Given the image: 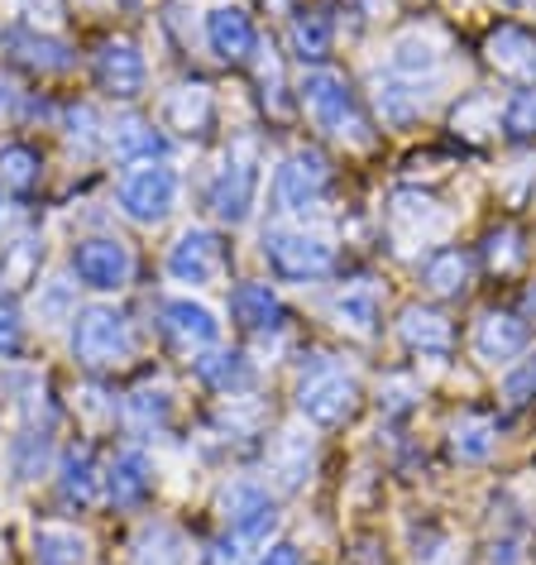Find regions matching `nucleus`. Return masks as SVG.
Listing matches in <instances>:
<instances>
[{
	"mask_svg": "<svg viewBox=\"0 0 536 565\" xmlns=\"http://www.w3.org/2000/svg\"><path fill=\"white\" fill-rule=\"evenodd\" d=\"M302 106L307 116L317 120V130H326L335 139H350V145H369V125H364L360 106H355V92H350V82L341 73H331V67H312V73L302 77Z\"/></svg>",
	"mask_w": 536,
	"mask_h": 565,
	"instance_id": "f257e3e1",
	"label": "nucleus"
},
{
	"mask_svg": "<svg viewBox=\"0 0 536 565\" xmlns=\"http://www.w3.org/2000/svg\"><path fill=\"white\" fill-rule=\"evenodd\" d=\"M73 355L87 364V370H110V364H125L135 355L130 317L116 312V307H87V312H77Z\"/></svg>",
	"mask_w": 536,
	"mask_h": 565,
	"instance_id": "f03ea898",
	"label": "nucleus"
},
{
	"mask_svg": "<svg viewBox=\"0 0 536 565\" xmlns=\"http://www.w3.org/2000/svg\"><path fill=\"white\" fill-rule=\"evenodd\" d=\"M355 403H360V384L326 355L298 379V413L317 422V427H341L355 413Z\"/></svg>",
	"mask_w": 536,
	"mask_h": 565,
	"instance_id": "7ed1b4c3",
	"label": "nucleus"
},
{
	"mask_svg": "<svg viewBox=\"0 0 536 565\" xmlns=\"http://www.w3.org/2000/svg\"><path fill=\"white\" fill-rule=\"evenodd\" d=\"M264 259H268V268H274L278 278L312 282V278H326L335 268V249L321 235L288 231V225H268L264 231Z\"/></svg>",
	"mask_w": 536,
	"mask_h": 565,
	"instance_id": "20e7f679",
	"label": "nucleus"
},
{
	"mask_svg": "<svg viewBox=\"0 0 536 565\" xmlns=\"http://www.w3.org/2000/svg\"><path fill=\"white\" fill-rule=\"evenodd\" d=\"M331 192V163L321 159L317 149H298L288 153L283 163H278L274 173V202L292 211V216H302V211H317L321 202H326Z\"/></svg>",
	"mask_w": 536,
	"mask_h": 565,
	"instance_id": "39448f33",
	"label": "nucleus"
},
{
	"mask_svg": "<svg viewBox=\"0 0 536 565\" xmlns=\"http://www.w3.org/2000/svg\"><path fill=\"white\" fill-rule=\"evenodd\" d=\"M178 206V173L163 163H139L120 182V211L139 225H159Z\"/></svg>",
	"mask_w": 536,
	"mask_h": 565,
	"instance_id": "423d86ee",
	"label": "nucleus"
},
{
	"mask_svg": "<svg viewBox=\"0 0 536 565\" xmlns=\"http://www.w3.org/2000/svg\"><path fill=\"white\" fill-rule=\"evenodd\" d=\"M73 274L82 288H96V292H120L135 274V254L130 245L110 235H92V239H77L73 245Z\"/></svg>",
	"mask_w": 536,
	"mask_h": 565,
	"instance_id": "0eeeda50",
	"label": "nucleus"
},
{
	"mask_svg": "<svg viewBox=\"0 0 536 565\" xmlns=\"http://www.w3.org/2000/svg\"><path fill=\"white\" fill-rule=\"evenodd\" d=\"M254 192H259V163H254L249 145H239L235 153H225L221 173L211 178V211H216V221H225V225L249 221Z\"/></svg>",
	"mask_w": 536,
	"mask_h": 565,
	"instance_id": "6e6552de",
	"label": "nucleus"
},
{
	"mask_svg": "<svg viewBox=\"0 0 536 565\" xmlns=\"http://www.w3.org/2000/svg\"><path fill=\"white\" fill-rule=\"evenodd\" d=\"M221 508H225V522H231V536L239 546H264L268 532L278 527V503L268 499L264 484H249V479L225 489Z\"/></svg>",
	"mask_w": 536,
	"mask_h": 565,
	"instance_id": "1a4fd4ad",
	"label": "nucleus"
},
{
	"mask_svg": "<svg viewBox=\"0 0 536 565\" xmlns=\"http://www.w3.org/2000/svg\"><path fill=\"white\" fill-rule=\"evenodd\" d=\"M388 231L403 249H417V245H431L450 231V216L436 196H421V192H398L388 206Z\"/></svg>",
	"mask_w": 536,
	"mask_h": 565,
	"instance_id": "9d476101",
	"label": "nucleus"
},
{
	"mask_svg": "<svg viewBox=\"0 0 536 565\" xmlns=\"http://www.w3.org/2000/svg\"><path fill=\"white\" fill-rule=\"evenodd\" d=\"M225 268V245L216 231H202V225H192V231L178 235V245L168 249V274L178 282H192V288H206V282H216Z\"/></svg>",
	"mask_w": 536,
	"mask_h": 565,
	"instance_id": "9b49d317",
	"label": "nucleus"
},
{
	"mask_svg": "<svg viewBox=\"0 0 536 565\" xmlns=\"http://www.w3.org/2000/svg\"><path fill=\"white\" fill-rule=\"evenodd\" d=\"M96 82L120 96V102H135L149 82V67H144V53H139L130 39H106L101 53H96Z\"/></svg>",
	"mask_w": 536,
	"mask_h": 565,
	"instance_id": "f8f14e48",
	"label": "nucleus"
},
{
	"mask_svg": "<svg viewBox=\"0 0 536 565\" xmlns=\"http://www.w3.org/2000/svg\"><path fill=\"white\" fill-rule=\"evenodd\" d=\"M163 335L173 341L178 350H187V355H196V350H211L221 335V321L211 307L192 302V298H173L163 302Z\"/></svg>",
	"mask_w": 536,
	"mask_h": 565,
	"instance_id": "ddd939ff",
	"label": "nucleus"
},
{
	"mask_svg": "<svg viewBox=\"0 0 536 565\" xmlns=\"http://www.w3.org/2000/svg\"><path fill=\"white\" fill-rule=\"evenodd\" d=\"M441 63H446V49L431 30H407L393 39V49H388V73L417 82V87H427V82L441 73Z\"/></svg>",
	"mask_w": 536,
	"mask_h": 565,
	"instance_id": "4468645a",
	"label": "nucleus"
},
{
	"mask_svg": "<svg viewBox=\"0 0 536 565\" xmlns=\"http://www.w3.org/2000/svg\"><path fill=\"white\" fill-rule=\"evenodd\" d=\"M484 53H489V63L499 67L503 77L522 82V87H536V34L517 30V24H503V30L489 34Z\"/></svg>",
	"mask_w": 536,
	"mask_h": 565,
	"instance_id": "2eb2a0df",
	"label": "nucleus"
},
{
	"mask_svg": "<svg viewBox=\"0 0 536 565\" xmlns=\"http://www.w3.org/2000/svg\"><path fill=\"white\" fill-rule=\"evenodd\" d=\"M398 335L421 360H446L450 345H455V331H450V321L436 312V307H407L403 321H398Z\"/></svg>",
	"mask_w": 536,
	"mask_h": 565,
	"instance_id": "dca6fc26",
	"label": "nucleus"
},
{
	"mask_svg": "<svg viewBox=\"0 0 536 565\" xmlns=\"http://www.w3.org/2000/svg\"><path fill=\"white\" fill-rule=\"evenodd\" d=\"M527 350V321H517L513 312H489L474 327V355L484 364H507Z\"/></svg>",
	"mask_w": 536,
	"mask_h": 565,
	"instance_id": "f3484780",
	"label": "nucleus"
},
{
	"mask_svg": "<svg viewBox=\"0 0 536 565\" xmlns=\"http://www.w3.org/2000/svg\"><path fill=\"white\" fill-rule=\"evenodd\" d=\"M206 39H211V53L225 63H245L254 49H259V34H254V24L245 10L235 6H221L206 15Z\"/></svg>",
	"mask_w": 536,
	"mask_h": 565,
	"instance_id": "a211bd4d",
	"label": "nucleus"
},
{
	"mask_svg": "<svg viewBox=\"0 0 536 565\" xmlns=\"http://www.w3.org/2000/svg\"><path fill=\"white\" fill-rule=\"evenodd\" d=\"M149 489H153V470H149L144 450H120L106 470V499L116 508H139L149 499Z\"/></svg>",
	"mask_w": 536,
	"mask_h": 565,
	"instance_id": "6ab92c4d",
	"label": "nucleus"
},
{
	"mask_svg": "<svg viewBox=\"0 0 536 565\" xmlns=\"http://www.w3.org/2000/svg\"><path fill=\"white\" fill-rule=\"evenodd\" d=\"M231 312L245 331H278L283 327V302L268 282H239L231 292Z\"/></svg>",
	"mask_w": 536,
	"mask_h": 565,
	"instance_id": "aec40b11",
	"label": "nucleus"
},
{
	"mask_svg": "<svg viewBox=\"0 0 536 565\" xmlns=\"http://www.w3.org/2000/svg\"><path fill=\"white\" fill-rule=\"evenodd\" d=\"M211 116H216V102H211V92L202 82H182V87H173L163 102V120L182 135H206Z\"/></svg>",
	"mask_w": 536,
	"mask_h": 565,
	"instance_id": "412c9836",
	"label": "nucleus"
},
{
	"mask_svg": "<svg viewBox=\"0 0 536 565\" xmlns=\"http://www.w3.org/2000/svg\"><path fill=\"white\" fill-rule=\"evenodd\" d=\"M6 49L15 53L24 67H34V73H67V67H73V49L49 34H34V30H6Z\"/></svg>",
	"mask_w": 536,
	"mask_h": 565,
	"instance_id": "4be33fe9",
	"label": "nucleus"
},
{
	"mask_svg": "<svg viewBox=\"0 0 536 565\" xmlns=\"http://www.w3.org/2000/svg\"><path fill=\"white\" fill-rule=\"evenodd\" d=\"M374 106L388 125H412L421 116V106H427V96H421L417 82H407L398 73H378L374 77Z\"/></svg>",
	"mask_w": 536,
	"mask_h": 565,
	"instance_id": "5701e85b",
	"label": "nucleus"
},
{
	"mask_svg": "<svg viewBox=\"0 0 536 565\" xmlns=\"http://www.w3.org/2000/svg\"><path fill=\"white\" fill-rule=\"evenodd\" d=\"M96 489H101V475H96V456L87 446H73L58 465V493L67 508H92Z\"/></svg>",
	"mask_w": 536,
	"mask_h": 565,
	"instance_id": "b1692460",
	"label": "nucleus"
},
{
	"mask_svg": "<svg viewBox=\"0 0 536 565\" xmlns=\"http://www.w3.org/2000/svg\"><path fill=\"white\" fill-rule=\"evenodd\" d=\"M421 282L436 292V298H460L470 288V254L446 245V249H431L421 259Z\"/></svg>",
	"mask_w": 536,
	"mask_h": 565,
	"instance_id": "393cba45",
	"label": "nucleus"
},
{
	"mask_svg": "<svg viewBox=\"0 0 536 565\" xmlns=\"http://www.w3.org/2000/svg\"><path fill=\"white\" fill-rule=\"evenodd\" d=\"M192 374L216 393H239V388H249V379H254L239 350H206V355L192 360Z\"/></svg>",
	"mask_w": 536,
	"mask_h": 565,
	"instance_id": "a878e982",
	"label": "nucleus"
},
{
	"mask_svg": "<svg viewBox=\"0 0 536 565\" xmlns=\"http://www.w3.org/2000/svg\"><path fill=\"white\" fill-rule=\"evenodd\" d=\"M110 149H116V159H120V163H153V159H159V153L168 149V139H163L159 130H153L149 120L125 116V120H116Z\"/></svg>",
	"mask_w": 536,
	"mask_h": 565,
	"instance_id": "bb28decb",
	"label": "nucleus"
},
{
	"mask_svg": "<svg viewBox=\"0 0 536 565\" xmlns=\"http://www.w3.org/2000/svg\"><path fill=\"white\" fill-rule=\"evenodd\" d=\"M450 450L464 460V465H484L493 450H499V427L489 417H460L450 427Z\"/></svg>",
	"mask_w": 536,
	"mask_h": 565,
	"instance_id": "cd10ccee",
	"label": "nucleus"
},
{
	"mask_svg": "<svg viewBox=\"0 0 536 565\" xmlns=\"http://www.w3.org/2000/svg\"><path fill=\"white\" fill-rule=\"evenodd\" d=\"M335 321L350 331V335H374V321H378V288L374 282H355L335 298Z\"/></svg>",
	"mask_w": 536,
	"mask_h": 565,
	"instance_id": "c85d7f7f",
	"label": "nucleus"
},
{
	"mask_svg": "<svg viewBox=\"0 0 536 565\" xmlns=\"http://www.w3.org/2000/svg\"><path fill=\"white\" fill-rule=\"evenodd\" d=\"M87 561V536L73 527H39L34 532V565H82Z\"/></svg>",
	"mask_w": 536,
	"mask_h": 565,
	"instance_id": "c756f323",
	"label": "nucleus"
},
{
	"mask_svg": "<svg viewBox=\"0 0 536 565\" xmlns=\"http://www.w3.org/2000/svg\"><path fill=\"white\" fill-rule=\"evenodd\" d=\"M307 470H312V436L302 431H278V446H274V475L283 489H298Z\"/></svg>",
	"mask_w": 536,
	"mask_h": 565,
	"instance_id": "7c9ffc66",
	"label": "nucleus"
},
{
	"mask_svg": "<svg viewBox=\"0 0 536 565\" xmlns=\"http://www.w3.org/2000/svg\"><path fill=\"white\" fill-rule=\"evenodd\" d=\"M44 178V159L30 145H0V188L10 192H34Z\"/></svg>",
	"mask_w": 536,
	"mask_h": 565,
	"instance_id": "2f4dec72",
	"label": "nucleus"
},
{
	"mask_svg": "<svg viewBox=\"0 0 536 565\" xmlns=\"http://www.w3.org/2000/svg\"><path fill=\"white\" fill-rule=\"evenodd\" d=\"M187 561V551H182V536L173 527H163V522H153V527L139 532L135 542V565H182Z\"/></svg>",
	"mask_w": 536,
	"mask_h": 565,
	"instance_id": "473e14b6",
	"label": "nucleus"
},
{
	"mask_svg": "<svg viewBox=\"0 0 536 565\" xmlns=\"http://www.w3.org/2000/svg\"><path fill=\"white\" fill-rule=\"evenodd\" d=\"M292 49L302 63H321L331 53V20L326 15H292Z\"/></svg>",
	"mask_w": 536,
	"mask_h": 565,
	"instance_id": "72a5a7b5",
	"label": "nucleus"
},
{
	"mask_svg": "<svg viewBox=\"0 0 536 565\" xmlns=\"http://www.w3.org/2000/svg\"><path fill=\"white\" fill-rule=\"evenodd\" d=\"M49 431H24L20 441H15V479H39L49 470Z\"/></svg>",
	"mask_w": 536,
	"mask_h": 565,
	"instance_id": "f704fd0d",
	"label": "nucleus"
},
{
	"mask_svg": "<svg viewBox=\"0 0 536 565\" xmlns=\"http://www.w3.org/2000/svg\"><path fill=\"white\" fill-rule=\"evenodd\" d=\"M503 130L517 135V139H532L536 135V87H522L507 96L503 106Z\"/></svg>",
	"mask_w": 536,
	"mask_h": 565,
	"instance_id": "c9c22d12",
	"label": "nucleus"
},
{
	"mask_svg": "<svg viewBox=\"0 0 536 565\" xmlns=\"http://www.w3.org/2000/svg\"><path fill=\"white\" fill-rule=\"evenodd\" d=\"M73 307H77V298H73V282H63V278H49V282H39V321H67L73 317Z\"/></svg>",
	"mask_w": 536,
	"mask_h": 565,
	"instance_id": "e433bc0d",
	"label": "nucleus"
},
{
	"mask_svg": "<svg viewBox=\"0 0 536 565\" xmlns=\"http://www.w3.org/2000/svg\"><path fill=\"white\" fill-rule=\"evenodd\" d=\"M125 413H130L139 427H163L168 422V393L163 388H139V393H130Z\"/></svg>",
	"mask_w": 536,
	"mask_h": 565,
	"instance_id": "4c0bfd02",
	"label": "nucleus"
},
{
	"mask_svg": "<svg viewBox=\"0 0 536 565\" xmlns=\"http://www.w3.org/2000/svg\"><path fill=\"white\" fill-rule=\"evenodd\" d=\"M536 398V355H527L517 370H507L503 379V403L507 407H527Z\"/></svg>",
	"mask_w": 536,
	"mask_h": 565,
	"instance_id": "58836bf2",
	"label": "nucleus"
},
{
	"mask_svg": "<svg viewBox=\"0 0 536 565\" xmlns=\"http://www.w3.org/2000/svg\"><path fill=\"white\" fill-rule=\"evenodd\" d=\"M24 355V321L10 302H0V360H20Z\"/></svg>",
	"mask_w": 536,
	"mask_h": 565,
	"instance_id": "ea45409f",
	"label": "nucleus"
},
{
	"mask_svg": "<svg viewBox=\"0 0 536 565\" xmlns=\"http://www.w3.org/2000/svg\"><path fill=\"white\" fill-rule=\"evenodd\" d=\"M489 264H493V268H503V274L522 264V249H517V235H513V231L489 235Z\"/></svg>",
	"mask_w": 536,
	"mask_h": 565,
	"instance_id": "a19ab883",
	"label": "nucleus"
},
{
	"mask_svg": "<svg viewBox=\"0 0 536 565\" xmlns=\"http://www.w3.org/2000/svg\"><path fill=\"white\" fill-rule=\"evenodd\" d=\"M34 239H20L15 249H10V259H6V278L10 282H30V274H34Z\"/></svg>",
	"mask_w": 536,
	"mask_h": 565,
	"instance_id": "79ce46f5",
	"label": "nucleus"
},
{
	"mask_svg": "<svg viewBox=\"0 0 536 565\" xmlns=\"http://www.w3.org/2000/svg\"><path fill=\"white\" fill-rule=\"evenodd\" d=\"M67 139L82 149H96V116H92V106H77L73 116H67Z\"/></svg>",
	"mask_w": 536,
	"mask_h": 565,
	"instance_id": "37998d69",
	"label": "nucleus"
},
{
	"mask_svg": "<svg viewBox=\"0 0 536 565\" xmlns=\"http://www.w3.org/2000/svg\"><path fill=\"white\" fill-rule=\"evenodd\" d=\"M378 403H384L388 413H407V407L417 403V384H412V379H388L384 398H378Z\"/></svg>",
	"mask_w": 536,
	"mask_h": 565,
	"instance_id": "c03bdc74",
	"label": "nucleus"
},
{
	"mask_svg": "<svg viewBox=\"0 0 536 565\" xmlns=\"http://www.w3.org/2000/svg\"><path fill=\"white\" fill-rule=\"evenodd\" d=\"M259 565H302V556H298V546L278 542V546H268V551H264Z\"/></svg>",
	"mask_w": 536,
	"mask_h": 565,
	"instance_id": "a18cd8bd",
	"label": "nucleus"
},
{
	"mask_svg": "<svg viewBox=\"0 0 536 565\" xmlns=\"http://www.w3.org/2000/svg\"><path fill=\"white\" fill-rule=\"evenodd\" d=\"M489 565H517V542H493V551H489Z\"/></svg>",
	"mask_w": 536,
	"mask_h": 565,
	"instance_id": "49530a36",
	"label": "nucleus"
},
{
	"mask_svg": "<svg viewBox=\"0 0 536 565\" xmlns=\"http://www.w3.org/2000/svg\"><path fill=\"white\" fill-rule=\"evenodd\" d=\"M6 221H10V206H6V196H0V231H6Z\"/></svg>",
	"mask_w": 536,
	"mask_h": 565,
	"instance_id": "de8ad7c7",
	"label": "nucleus"
},
{
	"mask_svg": "<svg viewBox=\"0 0 536 565\" xmlns=\"http://www.w3.org/2000/svg\"><path fill=\"white\" fill-rule=\"evenodd\" d=\"M6 102H10V82L0 77V106H6Z\"/></svg>",
	"mask_w": 536,
	"mask_h": 565,
	"instance_id": "09e8293b",
	"label": "nucleus"
},
{
	"mask_svg": "<svg viewBox=\"0 0 536 565\" xmlns=\"http://www.w3.org/2000/svg\"><path fill=\"white\" fill-rule=\"evenodd\" d=\"M527 312H532V317H536V288H532V292H527Z\"/></svg>",
	"mask_w": 536,
	"mask_h": 565,
	"instance_id": "8fccbe9b",
	"label": "nucleus"
},
{
	"mask_svg": "<svg viewBox=\"0 0 536 565\" xmlns=\"http://www.w3.org/2000/svg\"><path fill=\"white\" fill-rule=\"evenodd\" d=\"M268 6H288V0H268Z\"/></svg>",
	"mask_w": 536,
	"mask_h": 565,
	"instance_id": "3c124183",
	"label": "nucleus"
}]
</instances>
